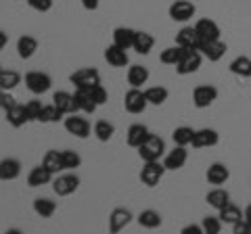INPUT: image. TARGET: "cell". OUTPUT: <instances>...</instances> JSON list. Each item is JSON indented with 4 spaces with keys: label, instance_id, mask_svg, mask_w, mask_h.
I'll use <instances>...</instances> for the list:
<instances>
[{
    "label": "cell",
    "instance_id": "cell-1",
    "mask_svg": "<svg viewBox=\"0 0 251 234\" xmlns=\"http://www.w3.org/2000/svg\"><path fill=\"white\" fill-rule=\"evenodd\" d=\"M163 153H166V142H163V138L155 134H151L138 146V157L143 161H159L163 157Z\"/></svg>",
    "mask_w": 251,
    "mask_h": 234
},
{
    "label": "cell",
    "instance_id": "cell-2",
    "mask_svg": "<svg viewBox=\"0 0 251 234\" xmlns=\"http://www.w3.org/2000/svg\"><path fill=\"white\" fill-rule=\"evenodd\" d=\"M166 171L168 169L161 161H145L143 169H140V182L145 186H149V188H153V186L159 184V180L163 178Z\"/></svg>",
    "mask_w": 251,
    "mask_h": 234
},
{
    "label": "cell",
    "instance_id": "cell-3",
    "mask_svg": "<svg viewBox=\"0 0 251 234\" xmlns=\"http://www.w3.org/2000/svg\"><path fill=\"white\" fill-rule=\"evenodd\" d=\"M69 82H72L75 88L90 90L92 86L100 84V73L94 67H84V69H77V71H74L69 75Z\"/></svg>",
    "mask_w": 251,
    "mask_h": 234
},
{
    "label": "cell",
    "instance_id": "cell-4",
    "mask_svg": "<svg viewBox=\"0 0 251 234\" xmlns=\"http://www.w3.org/2000/svg\"><path fill=\"white\" fill-rule=\"evenodd\" d=\"M77 186H80V178L72 171H67V174H57V178L52 180V190L59 194V197H69V194H74L77 190Z\"/></svg>",
    "mask_w": 251,
    "mask_h": 234
},
{
    "label": "cell",
    "instance_id": "cell-5",
    "mask_svg": "<svg viewBox=\"0 0 251 234\" xmlns=\"http://www.w3.org/2000/svg\"><path fill=\"white\" fill-rule=\"evenodd\" d=\"M218 98V88L211 84H199L197 88L193 90V105L197 109H207L216 103Z\"/></svg>",
    "mask_w": 251,
    "mask_h": 234
},
{
    "label": "cell",
    "instance_id": "cell-6",
    "mask_svg": "<svg viewBox=\"0 0 251 234\" xmlns=\"http://www.w3.org/2000/svg\"><path fill=\"white\" fill-rule=\"evenodd\" d=\"M170 19L172 21H178V23H186L188 19L195 17V13H197V6H195L191 0H176V2L170 4Z\"/></svg>",
    "mask_w": 251,
    "mask_h": 234
},
{
    "label": "cell",
    "instance_id": "cell-7",
    "mask_svg": "<svg viewBox=\"0 0 251 234\" xmlns=\"http://www.w3.org/2000/svg\"><path fill=\"white\" fill-rule=\"evenodd\" d=\"M25 86L31 94H44V92L50 90L52 80H50V75L44 71H29V73H25Z\"/></svg>",
    "mask_w": 251,
    "mask_h": 234
},
{
    "label": "cell",
    "instance_id": "cell-8",
    "mask_svg": "<svg viewBox=\"0 0 251 234\" xmlns=\"http://www.w3.org/2000/svg\"><path fill=\"white\" fill-rule=\"evenodd\" d=\"M149 105V100L145 96V92L140 90V88H130L128 92H126V96H124V107H126V111L132 113V115H138V113H143L145 109Z\"/></svg>",
    "mask_w": 251,
    "mask_h": 234
},
{
    "label": "cell",
    "instance_id": "cell-9",
    "mask_svg": "<svg viewBox=\"0 0 251 234\" xmlns=\"http://www.w3.org/2000/svg\"><path fill=\"white\" fill-rule=\"evenodd\" d=\"M203 63V54L199 50H186V54L182 57V61L176 65V73L178 75H191L197 73L199 67Z\"/></svg>",
    "mask_w": 251,
    "mask_h": 234
},
{
    "label": "cell",
    "instance_id": "cell-10",
    "mask_svg": "<svg viewBox=\"0 0 251 234\" xmlns=\"http://www.w3.org/2000/svg\"><path fill=\"white\" fill-rule=\"evenodd\" d=\"M63 126H65V130L69 132L72 136L75 138H88L90 136V123L86 117H77L75 113H72V117H67L65 121H63Z\"/></svg>",
    "mask_w": 251,
    "mask_h": 234
},
{
    "label": "cell",
    "instance_id": "cell-11",
    "mask_svg": "<svg viewBox=\"0 0 251 234\" xmlns=\"http://www.w3.org/2000/svg\"><path fill=\"white\" fill-rule=\"evenodd\" d=\"M226 50H228V46H226L222 40H205V42H201L199 46V52L203 54V59H207L211 61V63H216V61H220L226 54Z\"/></svg>",
    "mask_w": 251,
    "mask_h": 234
},
{
    "label": "cell",
    "instance_id": "cell-12",
    "mask_svg": "<svg viewBox=\"0 0 251 234\" xmlns=\"http://www.w3.org/2000/svg\"><path fill=\"white\" fill-rule=\"evenodd\" d=\"M220 142V134L211 128H201L195 130L193 134V149H207V146H216Z\"/></svg>",
    "mask_w": 251,
    "mask_h": 234
},
{
    "label": "cell",
    "instance_id": "cell-13",
    "mask_svg": "<svg viewBox=\"0 0 251 234\" xmlns=\"http://www.w3.org/2000/svg\"><path fill=\"white\" fill-rule=\"evenodd\" d=\"M201 38L197 34V29H195V25H186L182 27L180 32L176 34V44L182 46V48H191V50H199L201 46Z\"/></svg>",
    "mask_w": 251,
    "mask_h": 234
},
{
    "label": "cell",
    "instance_id": "cell-14",
    "mask_svg": "<svg viewBox=\"0 0 251 234\" xmlns=\"http://www.w3.org/2000/svg\"><path fill=\"white\" fill-rule=\"evenodd\" d=\"M132 222V213H130V209H126V207H115L111 215H109V232H122L126 226H128Z\"/></svg>",
    "mask_w": 251,
    "mask_h": 234
},
{
    "label": "cell",
    "instance_id": "cell-15",
    "mask_svg": "<svg viewBox=\"0 0 251 234\" xmlns=\"http://www.w3.org/2000/svg\"><path fill=\"white\" fill-rule=\"evenodd\" d=\"M186 161H188V151H186V146L176 144L174 151H170V153L166 155V159H163V165H166V169L176 171V169H180V167H184Z\"/></svg>",
    "mask_w": 251,
    "mask_h": 234
},
{
    "label": "cell",
    "instance_id": "cell-16",
    "mask_svg": "<svg viewBox=\"0 0 251 234\" xmlns=\"http://www.w3.org/2000/svg\"><path fill=\"white\" fill-rule=\"evenodd\" d=\"M205 178H207V182H209V184H214V186H222V184H226V180L230 178V169L226 167L224 163L216 161V163H211V165L207 167Z\"/></svg>",
    "mask_w": 251,
    "mask_h": 234
},
{
    "label": "cell",
    "instance_id": "cell-17",
    "mask_svg": "<svg viewBox=\"0 0 251 234\" xmlns=\"http://www.w3.org/2000/svg\"><path fill=\"white\" fill-rule=\"evenodd\" d=\"M19 174H21V161L19 159L6 157V159L0 161V180H2V182L17 180Z\"/></svg>",
    "mask_w": 251,
    "mask_h": 234
},
{
    "label": "cell",
    "instance_id": "cell-18",
    "mask_svg": "<svg viewBox=\"0 0 251 234\" xmlns=\"http://www.w3.org/2000/svg\"><path fill=\"white\" fill-rule=\"evenodd\" d=\"M195 29L203 42L205 40H218L220 38V25L214 21V19H199L195 23Z\"/></svg>",
    "mask_w": 251,
    "mask_h": 234
},
{
    "label": "cell",
    "instance_id": "cell-19",
    "mask_svg": "<svg viewBox=\"0 0 251 234\" xmlns=\"http://www.w3.org/2000/svg\"><path fill=\"white\" fill-rule=\"evenodd\" d=\"M52 105L61 109L65 115H72L77 111V107H75V98L72 92H65V90H59V92H54L52 94Z\"/></svg>",
    "mask_w": 251,
    "mask_h": 234
},
{
    "label": "cell",
    "instance_id": "cell-20",
    "mask_svg": "<svg viewBox=\"0 0 251 234\" xmlns=\"http://www.w3.org/2000/svg\"><path fill=\"white\" fill-rule=\"evenodd\" d=\"M105 61L111 67H126L128 65V50L126 48H120L117 44H111L105 48Z\"/></svg>",
    "mask_w": 251,
    "mask_h": 234
},
{
    "label": "cell",
    "instance_id": "cell-21",
    "mask_svg": "<svg viewBox=\"0 0 251 234\" xmlns=\"http://www.w3.org/2000/svg\"><path fill=\"white\" fill-rule=\"evenodd\" d=\"M149 136H151V132H149L147 126H143V123H132L128 128V134H126V140H128V144L132 149H138Z\"/></svg>",
    "mask_w": 251,
    "mask_h": 234
},
{
    "label": "cell",
    "instance_id": "cell-22",
    "mask_svg": "<svg viewBox=\"0 0 251 234\" xmlns=\"http://www.w3.org/2000/svg\"><path fill=\"white\" fill-rule=\"evenodd\" d=\"M205 203L209 207H214L216 211H220L222 207H226L230 203V192L228 190H224L222 186H216L214 190H209L207 194H205Z\"/></svg>",
    "mask_w": 251,
    "mask_h": 234
},
{
    "label": "cell",
    "instance_id": "cell-23",
    "mask_svg": "<svg viewBox=\"0 0 251 234\" xmlns=\"http://www.w3.org/2000/svg\"><path fill=\"white\" fill-rule=\"evenodd\" d=\"M134 36H136V29L132 27H115L113 29V44H117L120 48L130 50L134 46Z\"/></svg>",
    "mask_w": 251,
    "mask_h": 234
},
{
    "label": "cell",
    "instance_id": "cell-24",
    "mask_svg": "<svg viewBox=\"0 0 251 234\" xmlns=\"http://www.w3.org/2000/svg\"><path fill=\"white\" fill-rule=\"evenodd\" d=\"M74 98H75V107H77V111H82V113H94L97 111V103L92 100L90 96V92L88 90H82V88H75L74 92Z\"/></svg>",
    "mask_w": 251,
    "mask_h": 234
},
{
    "label": "cell",
    "instance_id": "cell-25",
    "mask_svg": "<svg viewBox=\"0 0 251 234\" xmlns=\"http://www.w3.org/2000/svg\"><path fill=\"white\" fill-rule=\"evenodd\" d=\"M52 176H54L52 171H49L44 165H38L27 174V184L31 186V188H38V186H44V184L52 182Z\"/></svg>",
    "mask_w": 251,
    "mask_h": 234
},
{
    "label": "cell",
    "instance_id": "cell-26",
    "mask_svg": "<svg viewBox=\"0 0 251 234\" xmlns=\"http://www.w3.org/2000/svg\"><path fill=\"white\" fill-rule=\"evenodd\" d=\"M186 50H191V48H182V46H170V48H166V50H161V54H159V61L163 65H178L180 61H182V57L186 54Z\"/></svg>",
    "mask_w": 251,
    "mask_h": 234
},
{
    "label": "cell",
    "instance_id": "cell-27",
    "mask_svg": "<svg viewBox=\"0 0 251 234\" xmlns=\"http://www.w3.org/2000/svg\"><path fill=\"white\" fill-rule=\"evenodd\" d=\"M6 113V121L11 123L13 128H21V126H25V123L29 121L27 119V111H25V105H15L11 107L9 111H4Z\"/></svg>",
    "mask_w": 251,
    "mask_h": 234
},
{
    "label": "cell",
    "instance_id": "cell-28",
    "mask_svg": "<svg viewBox=\"0 0 251 234\" xmlns=\"http://www.w3.org/2000/svg\"><path fill=\"white\" fill-rule=\"evenodd\" d=\"M38 50V40L34 36H21L19 40H17V52H19V57L21 59H31L36 54Z\"/></svg>",
    "mask_w": 251,
    "mask_h": 234
},
{
    "label": "cell",
    "instance_id": "cell-29",
    "mask_svg": "<svg viewBox=\"0 0 251 234\" xmlns=\"http://www.w3.org/2000/svg\"><path fill=\"white\" fill-rule=\"evenodd\" d=\"M149 82V69L143 67V65H132L128 69V84L132 88H140Z\"/></svg>",
    "mask_w": 251,
    "mask_h": 234
},
{
    "label": "cell",
    "instance_id": "cell-30",
    "mask_svg": "<svg viewBox=\"0 0 251 234\" xmlns=\"http://www.w3.org/2000/svg\"><path fill=\"white\" fill-rule=\"evenodd\" d=\"M153 46H155V38L149 34V32H136L134 36V48L138 54H149L153 50Z\"/></svg>",
    "mask_w": 251,
    "mask_h": 234
},
{
    "label": "cell",
    "instance_id": "cell-31",
    "mask_svg": "<svg viewBox=\"0 0 251 234\" xmlns=\"http://www.w3.org/2000/svg\"><path fill=\"white\" fill-rule=\"evenodd\" d=\"M228 69H230V73L239 75V77H251V59L245 57V54H241V57L230 61Z\"/></svg>",
    "mask_w": 251,
    "mask_h": 234
},
{
    "label": "cell",
    "instance_id": "cell-32",
    "mask_svg": "<svg viewBox=\"0 0 251 234\" xmlns=\"http://www.w3.org/2000/svg\"><path fill=\"white\" fill-rule=\"evenodd\" d=\"M138 224L143 228H149V230H155L161 226V213L155 211V209H145V211L138 213Z\"/></svg>",
    "mask_w": 251,
    "mask_h": 234
},
{
    "label": "cell",
    "instance_id": "cell-33",
    "mask_svg": "<svg viewBox=\"0 0 251 234\" xmlns=\"http://www.w3.org/2000/svg\"><path fill=\"white\" fill-rule=\"evenodd\" d=\"M42 165L52 171L54 176L61 174V171H65V167H63V157H61V151H49L44 155V159H42Z\"/></svg>",
    "mask_w": 251,
    "mask_h": 234
},
{
    "label": "cell",
    "instance_id": "cell-34",
    "mask_svg": "<svg viewBox=\"0 0 251 234\" xmlns=\"http://www.w3.org/2000/svg\"><path fill=\"white\" fill-rule=\"evenodd\" d=\"M34 211L40 217H52L54 211H57V203L49 197H38L34 201Z\"/></svg>",
    "mask_w": 251,
    "mask_h": 234
},
{
    "label": "cell",
    "instance_id": "cell-35",
    "mask_svg": "<svg viewBox=\"0 0 251 234\" xmlns=\"http://www.w3.org/2000/svg\"><path fill=\"white\" fill-rule=\"evenodd\" d=\"M145 96H147V100H149V105H163L168 100V96H170V92H168V88H163V86H151V88H147L145 90Z\"/></svg>",
    "mask_w": 251,
    "mask_h": 234
},
{
    "label": "cell",
    "instance_id": "cell-36",
    "mask_svg": "<svg viewBox=\"0 0 251 234\" xmlns=\"http://www.w3.org/2000/svg\"><path fill=\"white\" fill-rule=\"evenodd\" d=\"M94 136H97L100 142H109V140L113 138V134H115V126L113 123H109L107 119H99L97 123H94Z\"/></svg>",
    "mask_w": 251,
    "mask_h": 234
},
{
    "label": "cell",
    "instance_id": "cell-37",
    "mask_svg": "<svg viewBox=\"0 0 251 234\" xmlns=\"http://www.w3.org/2000/svg\"><path fill=\"white\" fill-rule=\"evenodd\" d=\"M218 215H220V220H222L224 224H237L239 220H243V211H241V207H237V205H232V203H228L226 207H222L218 211Z\"/></svg>",
    "mask_w": 251,
    "mask_h": 234
},
{
    "label": "cell",
    "instance_id": "cell-38",
    "mask_svg": "<svg viewBox=\"0 0 251 234\" xmlns=\"http://www.w3.org/2000/svg\"><path fill=\"white\" fill-rule=\"evenodd\" d=\"M193 134H195L193 128H188V126H178L174 132H172V140H174V144L188 146V144L193 142Z\"/></svg>",
    "mask_w": 251,
    "mask_h": 234
},
{
    "label": "cell",
    "instance_id": "cell-39",
    "mask_svg": "<svg viewBox=\"0 0 251 234\" xmlns=\"http://www.w3.org/2000/svg\"><path fill=\"white\" fill-rule=\"evenodd\" d=\"M21 84V75L17 71H4L0 73V88H2L4 92H11L13 88H17V86Z\"/></svg>",
    "mask_w": 251,
    "mask_h": 234
},
{
    "label": "cell",
    "instance_id": "cell-40",
    "mask_svg": "<svg viewBox=\"0 0 251 234\" xmlns=\"http://www.w3.org/2000/svg\"><path fill=\"white\" fill-rule=\"evenodd\" d=\"M63 115H65V113H63L61 109H57L54 105H44L40 117H38V121H40V123H57Z\"/></svg>",
    "mask_w": 251,
    "mask_h": 234
},
{
    "label": "cell",
    "instance_id": "cell-41",
    "mask_svg": "<svg viewBox=\"0 0 251 234\" xmlns=\"http://www.w3.org/2000/svg\"><path fill=\"white\" fill-rule=\"evenodd\" d=\"M61 157H63V167H65V171H74L75 167L82 165V157L72 149L61 151Z\"/></svg>",
    "mask_w": 251,
    "mask_h": 234
},
{
    "label": "cell",
    "instance_id": "cell-42",
    "mask_svg": "<svg viewBox=\"0 0 251 234\" xmlns=\"http://www.w3.org/2000/svg\"><path fill=\"white\" fill-rule=\"evenodd\" d=\"M222 220H220V215H205L203 217V222H201V226H203V232L205 234H218L220 230H222Z\"/></svg>",
    "mask_w": 251,
    "mask_h": 234
},
{
    "label": "cell",
    "instance_id": "cell-43",
    "mask_svg": "<svg viewBox=\"0 0 251 234\" xmlns=\"http://www.w3.org/2000/svg\"><path fill=\"white\" fill-rule=\"evenodd\" d=\"M88 92H90L92 100H94V103H97L99 107H100V105H105L107 100H109V94H107V90L103 88V84H97V86H92V88H90Z\"/></svg>",
    "mask_w": 251,
    "mask_h": 234
},
{
    "label": "cell",
    "instance_id": "cell-44",
    "mask_svg": "<svg viewBox=\"0 0 251 234\" xmlns=\"http://www.w3.org/2000/svg\"><path fill=\"white\" fill-rule=\"evenodd\" d=\"M42 103L40 100H29V103H25V111H27V119L29 121H38V117H40L42 113Z\"/></svg>",
    "mask_w": 251,
    "mask_h": 234
},
{
    "label": "cell",
    "instance_id": "cell-45",
    "mask_svg": "<svg viewBox=\"0 0 251 234\" xmlns=\"http://www.w3.org/2000/svg\"><path fill=\"white\" fill-rule=\"evenodd\" d=\"M29 9H34L38 13H49L52 9V0H27Z\"/></svg>",
    "mask_w": 251,
    "mask_h": 234
},
{
    "label": "cell",
    "instance_id": "cell-46",
    "mask_svg": "<svg viewBox=\"0 0 251 234\" xmlns=\"http://www.w3.org/2000/svg\"><path fill=\"white\" fill-rule=\"evenodd\" d=\"M232 232L234 234H251V224L243 217V220H239L237 224H232Z\"/></svg>",
    "mask_w": 251,
    "mask_h": 234
},
{
    "label": "cell",
    "instance_id": "cell-47",
    "mask_svg": "<svg viewBox=\"0 0 251 234\" xmlns=\"http://www.w3.org/2000/svg\"><path fill=\"white\" fill-rule=\"evenodd\" d=\"M15 105H17V100H15V98L9 94V92H4V96H2V103H0V107H2L4 111H9V109H11V107H15Z\"/></svg>",
    "mask_w": 251,
    "mask_h": 234
},
{
    "label": "cell",
    "instance_id": "cell-48",
    "mask_svg": "<svg viewBox=\"0 0 251 234\" xmlns=\"http://www.w3.org/2000/svg\"><path fill=\"white\" fill-rule=\"evenodd\" d=\"M182 234H205L203 232V226H197V224H188L182 228Z\"/></svg>",
    "mask_w": 251,
    "mask_h": 234
},
{
    "label": "cell",
    "instance_id": "cell-49",
    "mask_svg": "<svg viewBox=\"0 0 251 234\" xmlns=\"http://www.w3.org/2000/svg\"><path fill=\"white\" fill-rule=\"evenodd\" d=\"M99 2L100 0H82V6L86 11H97L99 9Z\"/></svg>",
    "mask_w": 251,
    "mask_h": 234
},
{
    "label": "cell",
    "instance_id": "cell-50",
    "mask_svg": "<svg viewBox=\"0 0 251 234\" xmlns=\"http://www.w3.org/2000/svg\"><path fill=\"white\" fill-rule=\"evenodd\" d=\"M6 42H9V36H6V32H2V29H0V52L4 50Z\"/></svg>",
    "mask_w": 251,
    "mask_h": 234
},
{
    "label": "cell",
    "instance_id": "cell-51",
    "mask_svg": "<svg viewBox=\"0 0 251 234\" xmlns=\"http://www.w3.org/2000/svg\"><path fill=\"white\" fill-rule=\"evenodd\" d=\"M243 217H245V220L251 224V205H247V207H245V213H243Z\"/></svg>",
    "mask_w": 251,
    "mask_h": 234
},
{
    "label": "cell",
    "instance_id": "cell-52",
    "mask_svg": "<svg viewBox=\"0 0 251 234\" xmlns=\"http://www.w3.org/2000/svg\"><path fill=\"white\" fill-rule=\"evenodd\" d=\"M2 96H4V90L0 88V103H2Z\"/></svg>",
    "mask_w": 251,
    "mask_h": 234
},
{
    "label": "cell",
    "instance_id": "cell-53",
    "mask_svg": "<svg viewBox=\"0 0 251 234\" xmlns=\"http://www.w3.org/2000/svg\"><path fill=\"white\" fill-rule=\"evenodd\" d=\"M0 73H2V67H0Z\"/></svg>",
    "mask_w": 251,
    "mask_h": 234
}]
</instances>
